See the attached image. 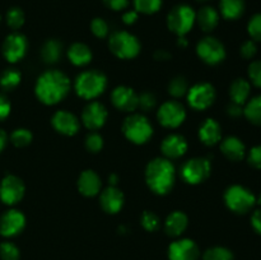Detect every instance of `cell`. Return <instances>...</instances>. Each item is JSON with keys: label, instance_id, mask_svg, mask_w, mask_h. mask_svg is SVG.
<instances>
[{"label": "cell", "instance_id": "49", "mask_svg": "<svg viewBox=\"0 0 261 260\" xmlns=\"http://www.w3.org/2000/svg\"><path fill=\"white\" fill-rule=\"evenodd\" d=\"M251 224L255 231L261 235V209H257V211L254 212L251 217Z\"/></svg>", "mask_w": 261, "mask_h": 260}, {"label": "cell", "instance_id": "3", "mask_svg": "<svg viewBox=\"0 0 261 260\" xmlns=\"http://www.w3.org/2000/svg\"><path fill=\"white\" fill-rule=\"evenodd\" d=\"M106 76L96 70L84 71L79 74L75 81V91L86 99L96 98L106 88Z\"/></svg>", "mask_w": 261, "mask_h": 260}, {"label": "cell", "instance_id": "42", "mask_svg": "<svg viewBox=\"0 0 261 260\" xmlns=\"http://www.w3.org/2000/svg\"><path fill=\"white\" fill-rule=\"evenodd\" d=\"M249 78L255 87L261 88V61H252L249 66Z\"/></svg>", "mask_w": 261, "mask_h": 260}, {"label": "cell", "instance_id": "43", "mask_svg": "<svg viewBox=\"0 0 261 260\" xmlns=\"http://www.w3.org/2000/svg\"><path fill=\"white\" fill-rule=\"evenodd\" d=\"M91 30L94 36H97L99 38H103L109 33V25H107V23L102 18H96V19L92 20Z\"/></svg>", "mask_w": 261, "mask_h": 260}, {"label": "cell", "instance_id": "44", "mask_svg": "<svg viewBox=\"0 0 261 260\" xmlns=\"http://www.w3.org/2000/svg\"><path fill=\"white\" fill-rule=\"evenodd\" d=\"M249 163L255 168H261V144L255 145L249 153Z\"/></svg>", "mask_w": 261, "mask_h": 260}, {"label": "cell", "instance_id": "9", "mask_svg": "<svg viewBox=\"0 0 261 260\" xmlns=\"http://www.w3.org/2000/svg\"><path fill=\"white\" fill-rule=\"evenodd\" d=\"M196 53L201 60L211 65H216L226 58V50H224L223 43L214 37H205L199 41L198 46H196Z\"/></svg>", "mask_w": 261, "mask_h": 260}, {"label": "cell", "instance_id": "31", "mask_svg": "<svg viewBox=\"0 0 261 260\" xmlns=\"http://www.w3.org/2000/svg\"><path fill=\"white\" fill-rule=\"evenodd\" d=\"M20 73L15 69H7L0 76V86L7 91H12L19 84Z\"/></svg>", "mask_w": 261, "mask_h": 260}, {"label": "cell", "instance_id": "36", "mask_svg": "<svg viewBox=\"0 0 261 260\" xmlns=\"http://www.w3.org/2000/svg\"><path fill=\"white\" fill-rule=\"evenodd\" d=\"M168 92L173 97H182L188 92V82L182 76H176L168 86Z\"/></svg>", "mask_w": 261, "mask_h": 260}, {"label": "cell", "instance_id": "14", "mask_svg": "<svg viewBox=\"0 0 261 260\" xmlns=\"http://www.w3.org/2000/svg\"><path fill=\"white\" fill-rule=\"evenodd\" d=\"M27 50V40L20 33H12L5 38L3 43V54L4 58L10 63L20 60Z\"/></svg>", "mask_w": 261, "mask_h": 260}, {"label": "cell", "instance_id": "56", "mask_svg": "<svg viewBox=\"0 0 261 260\" xmlns=\"http://www.w3.org/2000/svg\"><path fill=\"white\" fill-rule=\"evenodd\" d=\"M198 2H208V0H198Z\"/></svg>", "mask_w": 261, "mask_h": 260}, {"label": "cell", "instance_id": "29", "mask_svg": "<svg viewBox=\"0 0 261 260\" xmlns=\"http://www.w3.org/2000/svg\"><path fill=\"white\" fill-rule=\"evenodd\" d=\"M244 114L250 122L255 125H261V94L247 102L244 109Z\"/></svg>", "mask_w": 261, "mask_h": 260}, {"label": "cell", "instance_id": "54", "mask_svg": "<svg viewBox=\"0 0 261 260\" xmlns=\"http://www.w3.org/2000/svg\"><path fill=\"white\" fill-rule=\"evenodd\" d=\"M110 183L112 184V186H115V184L117 183V176L116 175H111V176H110Z\"/></svg>", "mask_w": 261, "mask_h": 260}, {"label": "cell", "instance_id": "28", "mask_svg": "<svg viewBox=\"0 0 261 260\" xmlns=\"http://www.w3.org/2000/svg\"><path fill=\"white\" fill-rule=\"evenodd\" d=\"M245 10V0H221V12L226 19H237Z\"/></svg>", "mask_w": 261, "mask_h": 260}, {"label": "cell", "instance_id": "47", "mask_svg": "<svg viewBox=\"0 0 261 260\" xmlns=\"http://www.w3.org/2000/svg\"><path fill=\"white\" fill-rule=\"evenodd\" d=\"M105 5L112 10H121L127 7V0H103Z\"/></svg>", "mask_w": 261, "mask_h": 260}, {"label": "cell", "instance_id": "17", "mask_svg": "<svg viewBox=\"0 0 261 260\" xmlns=\"http://www.w3.org/2000/svg\"><path fill=\"white\" fill-rule=\"evenodd\" d=\"M112 103L121 111L132 112L138 107V96L129 87H117L111 94Z\"/></svg>", "mask_w": 261, "mask_h": 260}, {"label": "cell", "instance_id": "46", "mask_svg": "<svg viewBox=\"0 0 261 260\" xmlns=\"http://www.w3.org/2000/svg\"><path fill=\"white\" fill-rule=\"evenodd\" d=\"M10 112V103L4 94L0 93V120H4Z\"/></svg>", "mask_w": 261, "mask_h": 260}, {"label": "cell", "instance_id": "18", "mask_svg": "<svg viewBox=\"0 0 261 260\" xmlns=\"http://www.w3.org/2000/svg\"><path fill=\"white\" fill-rule=\"evenodd\" d=\"M53 126L56 132L64 135H74L79 130V121L68 111H58L53 116Z\"/></svg>", "mask_w": 261, "mask_h": 260}, {"label": "cell", "instance_id": "55", "mask_svg": "<svg viewBox=\"0 0 261 260\" xmlns=\"http://www.w3.org/2000/svg\"><path fill=\"white\" fill-rule=\"evenodd\" d=\"M259 204L261 205V194H260V196H259Z\"/></svg>", "mask_w": 261, "mask_h": 260}, {"label": "cell", "instance_id": "10", "mask_svg": "<svg viewBox=\"0 0 261 260\" xmlns=\"http://www.w3.org/2000/svg\"><path fill=\"white\" fill-rule=\"evenodd\" d=\"M158 121L166 127H177L186 117L185 107L177 101H168L158 110Z\"/></svg>", "mask_w": 261, "mask_h": 260}, {"label": "cell", "instance_id": "22", "mask_svg": "<svg viewBox=\"0 0 261 260\" xmlns=\"http://www.w3.org/2000/svg\"><path fill=\"white\" fill-rule=\"evenodd\" d=\"M221 150L228 160L239 162L245 157V144L237 137H228L222 142Z\"/></svg>", "mask_w": 261, "mask_h": 260}, {"label": "cell", "instance_id": "23", "mask_svg": "<svg viewBox=\"0 0 261 260\" xmlns=\"http://www.w3.org/2000/svg\"><path fill=\"white\" fill-rule=\"evenodd\" d=\"M222 132L218 122L213 119H206L199 129V138L206 145H214L221 140Z\"/></svg>", "mask_w": 261, "mask_h": 260}, {"label": "cell", "instance_id": "19", "mask_svg": "<svg viewBox=\"0 0 261 260\" xmlns=\"http://www.w3.org/2000/svg\"><path fill=\"white\" fill-rule=\"evenodd\" d=\"M102 209L110 214H115L122 208L124 204V195L121 191L115 186H110L106 190L102 191L101 198H99Z\"/></svg>", "mask_w": 261, "mask_h": 260}, {"label": "cell", "instance_id": "4", "mask_svg": "<svg viewBox=\"0 0 261 260\" xmlns=\"http://www.w3.org/2000/svg\"><path fill=\"white\" fill-rule=\"evenodd\" d=\"M224 201L232 212L245 214L255 205L256 198L249 189L241 185L229 186L224 193Z\"/></svg>", "mask_w": 261, "mask_h": 260}, {"label": "cell", "instance_id": "2", "mask_svg": "<svg viewBox=\"0 0 261 260\" xmlns=\"http://www.w3.org/2000/svg\"><path fill=\"white\" fill-rule=\"evenodd\" d=\"M145 180L150 190L165 195L175 184V167L166 158H155L150 161L145 170Z\"/></svg>", "mask_w": 261, "mask_h": 260}, {"label": "cell", "instance_id": "32", "mask_svg": "<svg viewBox=\"0 0 261 260\" xmlns=\"http://www.w3.org/2000/svg\"><path fill=\"white\" fill-rule=\"evenodd\" d=\"M203 260H233V254L226 247L216 246L204 252Z\"/></svg>", "mask_w": 261, "mask_h": 260}, {"label": "cell", "instance_id": "12", "mask_svg": "<svg viewBox=\"0 0 261 260\" xmlns=\"http://www.w3.org/2000/svg\"><path fill=\"white\" fill-rule=\"evenodd\" d=\"M24 195V184L17 176L8 175L0 185V199L5 204L18 203Z\"/></svg>", "mask_w": 261, "mask_h": 260}, {"label": "cell", "instance_id": "7", "mask_svg": "<svg viewBox=\"0 0 261 260\" xmlns=\"http://www.w3.org/2000/svg\"><path fill=\"white\" fill-rule=\"evenodd\" d=\"M196 13L189 5H177L167 17L168 28L178 36H184L193 28Z\"/></svg>", "mask_w": 261, "mask_h": 260}, {"label": "cell", "instance_id": "35", "mask_svg": "<svg viewBox=\"0 0 261 260\" xmlns=\"http://www.w3.org/2000/svg\"><path fill=\"white\" fill-rule=\"evenodd\" d=\"M7 23L13 30H18L24 23V13L19 8H12L7 13Z\"/></svg>", "mask_w": 261, "mask_h": 260}, {"label": "cell", "instance_id": "24", "mask_svg": "<svg viewBox=\"0 0 261 260\" xmlns=\"http://www.w3.org/2000/svg\"><path fill=\"white\" fill-rule=\"evenodd\" d=\"M186 227H188V217L182 212H173L166 219L165 229L168 236H180L185 231Z\"/></svg>", "mask_w": 261, "mask_h": 260}, {"label": "cell", "instance_id": "25", "mask_svg": "<svg viewBox=\"0 0 261 260\" xmlns=\"http://www.w3.org/2000/svg\"><path fill=\"white\" fill-rule=\"evenodd\" d=\"M195 20L204 32H211L218 25L219 14L214 8L204 7L198 12Z\"/></svg>", "mask_w": 261, "mask_h": 260}, {"label": "cell", "instance_id": "45", "mask_svg": "<svg viewBox=\"0 0 261 260\" xmlns=\"http://www.w3.org/2000/svg\"><path fill=\"white\" fill-rule=\"evenodd\" d=\"M256 51H257V48H256V45H255L254 41L249 40V41H246V42L242 43V46H241L242 58L252 59L255 55H256Z\"/></svg>", "mask_w": 261, "mask_h": 260}, {"label": "cell", "instance_id": "40", "mask_svg": "<svg viewBox=\"0 0 261 260\" xmlns=\"http://www.w3.org/2000/svg\"><path fill=\"white\" fill-rule=\"evenodd\" d=\"M155 102H157L155 96L150 92H144L138 96V107H140L143 111H150L152 109H154Z\"/></svg>", "mask_w": 261, "mask_h": 260}, {"label": "cell", "instance_id": "15", "mask_svg": "<svg viewBox=\"0 0 261 260\" xmlns=\"http://www.w3.org/2000/svg\"><path fill=\"white\" fill-rule=\"evenodd\" d=\"M107 119V111L103 105L99 102H91L87 105L82 114V120L84 125L91 130H97L105 124Z\"/></svg>", "mask_w": 261, "mask_h": 260}, {"label": "cell", "instance_id": "53", "mask_svg": "<svg viewBox=\"0 0 261 260\" xmlns=\"http://www.w3.org/2000/svg\"><path fill=\"white\" fill-rule=\"evenodd\" d=\"M177 45L181 46V47H186V46H188V41H186L185 37L180 36V38H178L177 41Z\"/></svg>", "mask_w": 261, "mask_h": 260}, {"label": "cell", "instance_id": "37", "mask_svg": "<svg viewBox=\"0 0 261 260\" xmlns=\"http://www.w3.org/2000/svg\"><path fill=\"white\" fill-rule=\"evenodd\" d=\"M0 257L2 260H18L19 259V250L12 242H3L0 245Z\"/></svg>", "mask_w": 261, "mask_h": 260}, {"label": "cell", "instance_id": "20", "mask_svg": "<svg viewBox=\"0 0 261 260\" xmlns=\"http://www.w3.org/2000/svg\"><path fill=\"white\" fill-rule=\"evenodd\" d=\"M162 153L168 158H178L188 150V143L185 138L178 134H171L165 138L161 145Z\"/></svg>", "mask_w": 261, "mask_h": 260}, {"label": "cell", "instance_id": "41", "mask_svg": "<svg viewBox=\"0 0 261 260\" xmlns=\"http://www.w3.org/2000/svg\"><path fill=\"white\" fill-rule=\"evenodd\" d=\"M103 147V139L97 133H92L87 137L86 139V148L92 153H97L102 149Z\"/></svg>", "mask_w": 261, "mask_h": 260}, {"label": "cell", "instance_id": "13", "mask_svg": "<svg viewBox=\"0 0 261 260\" xmlns=\"http://www.w3.org/2000/svg\"><path fill=\"white\" fill-rule=\"evenodd\" d=\"M200 251L193 240L182 239L172 242L168 247L170 260H198Z\"/></svg>", "mask_w": 261, "mask_h": 260}, {"label": "cell", "instance_id": "1", "mask_svg": "<svg viewBox=\"0 0 261 260\" xmlns=\"http://www.w3.org/2000/svg\"><path fill=\"white\" fill-rule=\"evenodd\" d=\"M70 83L68 76L59 70L43 73L36 83V96L42 103L55 105L68 94Z\"/></svg>", "mask_w": 261, "mask_h": 260}, {"label": "cell", "instance_id": "8", "mask_svg": "<svg viewBox=\"0 0 261 260\" xmlns=\"http://www.w3.org/2000/svg\"><path fill=\"white\" fill-rule=\"evenodd\" d=\"M181 175H182L184 180L186 183L193 184V185L203 183L211 175V162H209V160L203 157H196L193 158V160H189L182 166Z\"/></svg>", "mask_w": 261, "mask_h": 260}, {"label": "cell", "instance_id": "38", "mask_svg": "<svg viewBox=\"0 0 261 260\" xmlns=\"http://www.w3.org/2000/svg\"><path fill=\"white\" fill-rule=\"evenodd\" d=\"M142 226L144 227L147 231H155L160 227V218L153 212H144L142 214Z\"/></svg>", "mask_w": 261, "mask_h": 260}, {"label": "cell", "instance_id": "50", "mask_svg": "<svg viewBox=\"0 0 261 260\" xmlns=\"http://www.w3.org/2000/svg\"><path fill=\"white\" fill-rule=\"evenodd\" d=\"M137 19H138L137 12H127L125 13L124 17H122V20H124V23H126V24H133Z\"/></svg>", "mask_w": 261, "mask_h": 260}, {"label": "cell", "instance_id": "16", "mask_svg": "<svg viewBox=\"0 0 261 260\" xmlns=\"http://www.w3.org/2000/svg\"><path fill=\"white\" fill-rule=\"evenodd\" d=\"M24 216L19 211H8L0 219V235L5 237L14 236L24 228Z\"/></svg>", "mask_w": 261, "mask_h": 260}, {"label": "cell", "instance_id": "11", "mask_svg": "<svg viewBox=\"0 0 261 260\" xmlns=\"http://www.w3.org/2000/svg\"><path fill=\"white\" fill-rule=\"evenodd\" d=\"M216 99V89L209 83L195 84L189 89L188 101L190 106L195 110H205L212 106Z\"/></svg>", "mask_w": 261, "mask_h": 260}, {"label": "cell", "instance_id": "27", "mask_svg": "<svg viewBox=\"0 0 261 260\" xmlns=\"http://www.w3.org/2000/svg\"><path fill=\"white\" fill-rule=\"evenodd\" d=\"M250 83L246 79L239 78L231 84L229 88V96H231L232 102L239 105H244L250 96Z\"/></svg>", "mask_w": 261, "mask_h": 260}, {"label": "cell", "instance_id": "26", "mask_svg": "<svg viewBox=\"0 0 261 260\" xmlns=\"http://www.w3.org/2000/svg\"><path fill=\"white\" fill-rule=\"evenodd\" d=\"M69 59L74 65L83 66L92 60V53L89 47L84 43H73L68 51Z\"/></svg>", "mask_w": 261, "mask_h": 260}, {"label": "cell", "instance_id": "30", "mask_svg": "<svg viewBox=\"0 0 261 260\" xmlns=\"http://www.w3.org/2000/svg\"><path fill=\"white\" fill-rule=\"evenodd\" d=\"M43 61L48 64H54L60 59L61 56V43L56 40H50L43 45L41 51Z\"/></svg>", "mask_w": 261, "mask_h": 260}, {"label": "cell", "instance_id": "6", "mask_svg": "<svg viewBox=\"0 0 261 260\" xmlns=\"http://www.w3.org/2000/svg\"><path fill=\"white\" fill-rule=\"evenodd\" d=\"M122 132L125 137L135 144H143L153 134L152 125L149 124L147 117L142 115H132L126 117L122 125Z\"/></svg>", "mask_w": 261, "mask_h": 260}, {"label": "cell", "instance_id": "33", "mask_svg": "<svg viewBox=\"0 0 261 260\" xmlns=\"http://www.w3.org/2000/svg\"><path fill=\"white\" fill-rule=\"evenodd\" d=\"M134 5L138 12L144 14H152L160 10L162 0H134Z\"/></svg>", "mask_w": 261, "mask_h": 260}, {"label": "cell", "instance_id": "34", "mask_svg": "<svg viewBox=\"0 0 261 260\" xmlns=\"http://www.w3.org/2000/svg\"><path fill=\"white\" fill-rule=\"evenodd\" d=\"M32 140V134L30 130L27 129H17L12 133L10 135V142L15 145V147H25Z\"/></svg>", "mask_w": 261, "mask_h": 260}, {"label": "cell", "instance_id": "5", "mask_svg": "<svg viewBox=\"0 0 261 260\" xmlns=\"http://www.w3.org/2000/svg\"><path fill=\"white\" fill-rule=\"evenodd\" d=\"M110 50L120 59H133L139 54L140 43L132 33L120 31L110 37Z\"/></svg>", "mask_w": 261, "mask_h": 260}, {"label": "cell", "instance_id": "51", "mask_svg": "<svg viewBox=\"0 0 261 260\" xmlns=\"http://www.w3.org/2000/svg\"><path fill=\"white\" fill-rule=\"evenodd\" d=\"M170 58H171L170 53H167V51L165 50H158L155 51L154 54V59H157V60H168Z\"/></svg>", "mask_w": 261, "mask_h": 260}, {"label": "cell", "instance_id": "21", "mask_svg": "<svg viewBox=\"0 0 261 260\" xmlns=\"http://www.w3.org/2000/svg\"><path fill=\"white\" fill-rule=\"evenodd\" d=\"M78 189L79 191L86 196L97 195L99 189H101V180H99V176L92 170L83 171V172L81 173V176H79Z\"/></svg>", "mask_w": 261, "mask_h": 260}, {"label": "cell", "instance_id": "48", "mask_svg": "<svg viewBox=\"0 0 261 260\" xmlns=\"http://www.w3.org/2000/svg\"><path fill=\"white\" fill-rule=\"evenodd\" d=\"M227 112H228L229 116L239 117V116H241L242 114H244V109H242V105H239V103H234V102H232V103H229L228 107H227Z\"/></svg>", "mask_w": 261, "mask_h": 260}, {"label": "cell", "instance_id": "39", "mask_svg": "<svg viewBox=\"0 0 261 260\" xmlns=\"http://www.w3.org/2000/svg\"><path fill=\"white\" fill-rule=\"evenodd\" d=\"M247 31L251 38H254L255 41H261V13L251 17L247 24Z\"/></svg>", "mask_w": 261, "mask_h": 260}, {"label": "cell", "instance_id": "52", "mask_svg": "<svg viewBox=\"0 0 261 260\" xmlns=\"http://www.w3.org/2000/svg\"><path fill=\"white\" fill-rule=\"evenodd\" d=\"M5 143H7V134L0 129V152H2L3 148L5 147Z\"/></svg>", "mask_w": 261, "mask_h": 260}]
</instances>
